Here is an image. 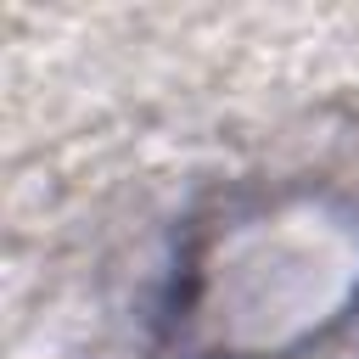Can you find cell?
<instances>
[{
	"label": "cell",
	"instance_id": "6da1fadb",
	"mask_svg": "<svg viewBox=\"0 0 359 359\" xmlns=\"http://www.w3.org/2000/svg\"><path fill=\"white\" fill-rule=\"evenodd\" d=\"M359 292V230L325 202H280L219 230L191 264L185 320L213 353L275 359Z\"/></svg>",
	"mask_w": 359,
	"mask_h": 359
}]
</instances>
